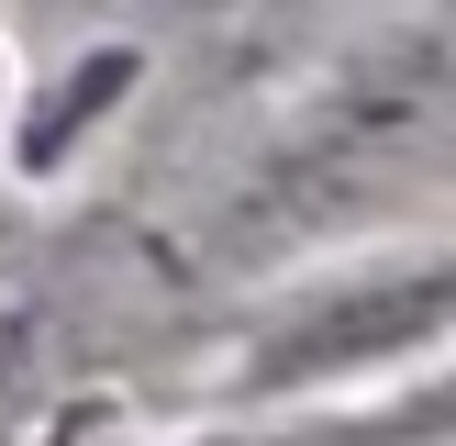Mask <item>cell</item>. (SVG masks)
Listing matches in <instances>:
<instances>
[{
  "mask_svg": "<svg viewBox=\"0 0 456 446\" xmlns=\"http://www.w3.org/2000/svg\"><path fill=\"white\" fill-rule=\"evenodd\" d=\"M445 324V268H401V290H323L289 334L256 346V379H312V368H368L390 346H435Z\"/></svg>",
  "mask_w": 456,
  "mask_h": 446,
  "instance_id": "obj_1",
  "label": "cell"
},
{
  "mask_svg": "<svg viewBox=\"0 0 456 446\" xmlns=\"http://www.w3.org/2000/svg\"><path fill=\"white\" fill-rule=\"evenodd\" d=\"M212 446H368V435L346 424V435H212Z\"/></svg>",
  "mask_w": 456,
  "mask_h": 446,
  "instance_id": "obj_2",
  "label": "cell"
}]
</instances>
